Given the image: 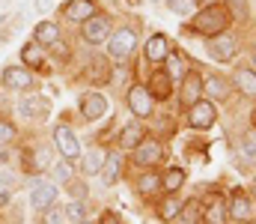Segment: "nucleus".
I'll return each mask as SVG.
<instances>
[{
	"mask_svg": "<svg viewBox=\"0 0 256 224\" xmlns=\"http://www.w3.org/2000/svg\"><path fill=\"white\" fill-rule=\"evenodd\" d=\"M54 203H57V182H51V179H36V182L30 185V206L42 215V212H48Z\"/></svg>",
	"mask_w": 256,
	"mask_h": 224,
	"instance_id": "obj_6",
	"label": "nucleus"
},
{
	"mask_svg": "<svg viewBox=\"0 0 256 224\" xmlns=\"http://www.w3.org/2000/svg\"><path fill=\"white\" fill-rule=\"evenodd\" d=\"M250 197H256V176H254V185H250Z\"/></svg>",
	"mask_w": 256,
	"mask_h": 224,
	"instance_id": "obj_42",
	"label": "nucleus"
},
{
	"mask_svg": "<svg viewBox=\"0 0 256 224\" xmlns=\"http://www.w3.org/2000/svg\"><path fill=\"white\" fill-rule=\"evenodd\" d=\"M63 212H66V218H68V224L86 221V215H90V209H86V203H84V200H72L68 206H63Z\"/></svg>",
	"mask_w": 256,
	"mask_h": 224,
	"instance_id": "obj_32",
	"label": "nucleus"
},
{
	"mask_svg": "<svg viewBox=\"0 0 256 224\" xmlns=\"http://www.w3.org/2000/svg\"><path fill=\"white\" fill-rule=\"evenodd\" d=\"M230 84L242 96H256V69L254 66H236L232 75H230Z\"/></svg>",
	"mask_w": 256,
	"mask_h": 224,
	"instance_id": "obj_17",
	"label": "nucleus"
},
{
	"mask_svg": "<svg viewBox=\"0 0 256 224\" xmlns=\"http://www.w3.org/2000/svg\"><path fill=\"white\" fill-rule=\"evenodd\" d=\"M126 105L128 111L137 117V120H149L152 117V111H155V99L149 96V90L146 87H140V84H131L126 93Z\"/></svg>",
	"mask_w": 256,
	"mask_h": 224,
	"instance_id": "obj_3",
	"label": "nucleus"
},
{
	"mask_svg": "<svg viewBox=\"0 0 256 224\" xmlns=\"http://www.w3.org/2000/svg\"><path fill=\"white\" fill-rule=\"evenodd\" d=\"M206 48H208V54H212L218 63H230V60L238 54V39L230 36V33H218V36H208Z\"/></svg>",
	"mask_w": 256,
	"mask_h": 224,
	"instance_id": "obj_8",
	"label": "nucleus"
},
{
	"mask_svg": "<svg viewBox=\"0 0 256 224\" xmlns=\"http://www.w3.org/2000/svg\"><path fill=\"white\" fill-rule=\"evenodd\" d=\"M167 54H170V39L164 33H152L149 42H146V60L161 63V60H167Z\"/></svg>",
	"mask_w": 256,
	"mask_h": 224,
	"instance_id": "obj_19",
	"label": "nucleus"
},
{
	"mask_svg": "<svg viewBox=\"0 0 256 224\" xmlns=\"http://www.w3.org/2000/svg\"><path fill=\"white\" fill-rule=\"evenodd\" d=\"M226 218H232V221H254V197L236 191L230 206H226Z\"/></svg>",
	"mask_w": 256,
	"mask_h": 224,
	"instance_id": "obj_16",
	"label": "nucleus"
},
{
	"mask_svg": "<svg viewBox=\"0 0 256 224\" xmlns=\"http://www.w3.org/2000/svg\"><path fill=\"white\" fill-rule=\"evenodd\" d=\"M146 90H149V96H152L155 102H167V99L173 96V78L164 72V69H155V72L149 75Z\"/></svg>",
	"mask_w": 256,
	"mask_h": 224,
	"instance_id": "obj_13",
	"label": "nucleus"
},
{
	"mask_svg": "<svg viewBox=\"0 0 256 224\" xmlns=\"http://www.w3.org/2000/svg\"><path fill=\"white\" fill-rule=\"evenodd\" d=\"M108 114V99L102 93H86L80 96V117L84 120H102Z\"/></svg>",
	"mask_w": 256,
	"mask_h": 224,
	"instance_id": "obj_18",
	"label": "nucleus"
},
{
	"mask_svg": "<svg viewBox=\"0 0 256 224\" xmlns=\"http://www.w3.org/2000/svg\"><path fill=\"white\" fill-rule=\"evenodd\" d=\"M104 149L92 147L86 149V152H80V170H84V176H96L98 170H102V164H104Z\"/></svg>",
	"mask_w": 256,
	"mask_h": 224,
	"instance_id": "obj_21",
	"label": "nucleus"
},
{
	"mask_svg": "<svg viewBox=\"0 0 256 224\" xmlns=\"http://www.w3.org/2000/svg\"><path fill=\"white\" fill-rule=\"evenodd\" d=\"M0 81H3L6 90H21V93H27V90H33L36 75L30 72L27 66H6L3 75H0Z\"/></svg>",
	"mask_w": 256,
	"mask_h": 224,
	"instance_id": "obj_11",
	"label": "nucleus"
},
{
	"mask_svg": "<svg viewBox=\"0 0 256 224\" xmlns=\"http://www.w3.org/2000/svg\"><path fill=\"white\" fill-rule=\"evenodd\" d=\"M214 123H218V108H214V102L200 99V102H194L191 108H188V126H191V129L206 132V129H212Z\"/></svg>",
	"mask_w": 256,
	"mask_h": 224,
	"instance_id": "obj_7",
	"label": "nucleus"
},
{
	"mask_svg": "<svg viewBox=\"0 0 256 224\" xmlns=\"http://www.w3.org/2000/svg\"><path fill=\"white\" fill-rule=\"evenodd\" d=\"M226 9H230V15H232L236 21H248V15H250L248 0H226Z\"/></svg>",
	"mask_w": 256,
	"mask_h": 224,
	"instance_id": "obj_33",
	"label": "nucleus"
},
{
	"mask_svg": "<svg viewBox=\"0 0 256 224\" xmlns=\"http://www.w3.org/2000/svg\"><path fill=\"white\" fill-rule=\"evenodd\" d=\"M80 36H84L86 45H102V42H108V36H110V15L96 12L92 18H86L84 27H80Z\"/></svg>",
	"mask_w": 256,
	"mask_h": 224,
	"instance_id": "obj_5",
	"label": "nucleus"
},
{
	"mask_svg": "<svg viewBox=\"0 0 256 224\" xmlns=\"http://www.w3.org/2000/svg\"><path fill=\"white\" fill-rule=\"evenodd\" d=\"M250 63H254V69H256V45L250 48Z\"/></svg>",
	"mask_w": 256,
	"mask_h": 224,
	"instance_id": "obj_41",
	"label": "nucleus"
},
{
	"mask_svg": "<svg viewBox=\"0 0 256 224\" xmlns=\"http://www.w3.org/2000/svg\"><path fill=\"white\" fill-rule=\"evenodd\" d=\"M74 224H90V218H86V221H74Z\"/></svg>",
	"mask_w": 256,
	"mask_h": 224,
	"instance_id": "obj_43",
	"label": "nucleus"
},
{
	"mask_svg": "<svg viewBox=\"0 0 256 224\" xmlns=\"http://www.w3.org/2000/svg\"><path fill=\"white\" fill-rule=\"evenodd\" d=\"M236 224H254V221H236Z\"/></svg>",
	"mask_w": 256,
	"mask_h": 224,
	"instance_id": "obj_44",
	"label": "nucleus"
},
{
	"mask_svg": "<svg viewBox=\"0 0 256 224\" xmlns=\"http://www.w3.org/2000/svg\"><path fill=\"white\" fill-rule=\"evenodd\" d=\"M33 42H39L42 48H54L60 42V27L54 21H39L33 30Z\"/></svg>",
	"mask_w": 256,
	"mask_h": 224,
	"instance_id": "obj_20",
	"label": "nucleus"
},
{
	"mask_svg": "<svg viewBox=\"0 0 256 224\" xmlns=\"http://www.w3.org/2000/svg\"><path fill=\"white\" fill-rule=\"evenodd\" d=\"M202 221V209L200 203L191 200V203H182V212H179V224H200Z\"/></svg>",
	"mask_w": 256,
	"mask_h": 224,
	"instance_id": "obj_31",
	"label": "nucleus"
},
{
	"mask_svg": "<svg viewBox=\"0 0 256 224\" xmlns=\"http://www.w3.org/2000/svg\"><path fill=\"white\" fill-rule=\"evenodd\" d=\"M102 224H122V218H120L116 212H110V209H108V212L102 215Z\"/></svg>",
	"mask_w": 256,
	"mask_h": 224,
	"instance_id": "obj_39",
	"label": "nucleus"
},
{
	"mask_svg": "<svg viewBox=\"0 0 256 224\" xmlns=\"http://www.w3.org/2000/svg\"><path fill=\"white\" fill-rule=\"evenodd\" d=\"M202 93H206V99L208 102H226L230 99V78H224V75H206L202 78Z\"/></svg>",
	"mask_w": 256,
	"mask_h": 224,
	"instance_id": "obj_14",
	"label": "nucleus"
},
{
	"mask_svg": "<svg viewBox=\"0 0 256 224\" xmlns=\"http://www.w3.org/2000/svg\"><path fill=\"white\" fill-rule=\"evenodd\" d=\"M120 173H122V158H120L116 152L104 155V164H102V170H98L102 182H104V185H114V182L120 179Z\"/></svg>",
	"mask_w": 256,
	"mask_h": 224,
	"instance_id": "obj_22",
	"label": "nucleus"
},
{
	"mask_svg": "<svg viewBox=\"0 0 256 224\" xmlns=\"http://www.w3.org/2000/svg\"><path fill=\"white\" fill-rule=\"evenodd\" d=\"M202 99V75L200 72H191L182 78V90H179V105L182 108H191L194 102H200Z\"/></svg>",
	"mask_w": 256,
	"mask_h": 224,
	"instance_id": "obj_12",
	"label": "nucleus"
},
{
	"mask_svg": "<svg viewBox=\"0 0 256 224\" xmlns=\"http://www.w3.org/2000/svg\"><path fill=\"white\" fill-rule=\"evenodd\" d=\"M143 138H146V129H143L140 123H128L126 129L120 132V147H122V149H128V152H131V149L137 147V144H140Z\"/></svg>",
	"mask_w": 256,
	"mask_h": 224,
	"instance_id": "obj_24",
	"label": "nucleus"
},
{
	"mask_svg": "<svg viewBox=\"0 0 256 224\" xmlns=\"http://www.w3.org/2000/svg\"><path fill=\"white\" fill-rule=\"evenodd\" d=\"M134 48H137V30H131V27H120L108 36V54L116 57V60L131 57Z\"/></svg>",
	"mask_w": 256,
	"mask_h": 224,
	"instance_id": "obj_4",
	"label": "nucleus"
},
{
	"mask_svg": "<svg viewBox=\"0 0 256 224\" xmlns=\"http://www.w3.org/2000/svg\"><path fill=\"white\" fill-rule=\"evenodd\" d=\"M134 185H137V191H140V194H146V197H149V194H155V191L161 188V173H158V170H146L143 176H137V182H134Z\"/></svg>",
	"mask_w": 256,
	"mask_h": 224,
	"instance_id": "obj_26",
	"label": "nucleus"
},
{
	"mask_svg": "<svg viewBox=\"0 0 256 224\" xmlns=\"http://www.w3.org/2000/svg\"><path fill=\"white\" fill-rule=\"evenodd\" d=\"M179 212H182V200H179L176 194H167V197L158 203V221H164V224L176 221Z\"/></svg>",
	"mask_w": 256,
	"mask_h": 224,
	"instance_id": "obj_23",
	"label": "nucleus"
},
{
	"mask_svg": "<svg viewBox=\"0 0 256 224\" xmlns=\"http://www.w3.org/2000/svg\"><path fill=\"white\" fill-rule=\"evenodd\" d=\"M18 114L21 117H27V120H48V114H51V102L45 99V96H39V93H24L21 96V102H18Z\"/></svg>",
	"mask_w": 256,
	"mask_h": 224,
	"instance_id": "obj_9",
	"label": "nucleus"
},
{
	"mask_svg": "<svg viewBox=\"0 0 256 224\" xmlns=\"http://www.w3.org/2000/svg\"><path fill=\"white\" fill-rule=\"evenodd\" d=\"M96 12H98V9H96L92 0H68V3H63V18L72 21V24H84V21L92 18Z\"/></svg>",
	"mask_w": 256,
	"mask_h": 224,
	"instance_id": "obj_15",
	"label": "nucleus"
},
{
	"mask_svg": "<svg viewBox=\"0 0 256 224\" xmlns=\"http://www.w3.org/2000/svg\"><path fill=\"white\" fill-rule=\"evenodd\" d=\"M230 21H232V15H230V9L226 6H206V9H200L196 15H194L191 27L196 33H202V36H218V33H224L226 27H230Z\"/></svg>",
	"mask_w": 256,
	"mask_h": 224,
	"instance_id": "obj_1",
	"label": "nucleus"
},
{
	"mask_svg": "<svg viewBox=\"0 0 256 224\" xmlns=\"http://www.w3.org/2000/svg\"><path fill=\"white\" fill-rule=\"evenodd\" d=\"M182 185H185V170H182V167H167V170L161 173V188H164L167 194H176Z\"/></svg>",
	"mask_w": 256,
	"mask_h": 224,
	"instance_id": "obj_25",
	"label": "nucleus"
},
{
	"mask_svg": "<svg viewBox=\"0 0 256 224\" xmlns=\"http://www.w3.org/2000/svg\"><path fill=\"white\" fill-rule=\"evenodd\" d=\"M238 155L244 161H256V129H250L248 135H242L238 141Z\"/></svg>",
	"mask_w": 256,
	"mask_h": 224,
	"instance_id": "obj_29",
	"label": "nucleus"
},
{
	"mask_svg": "<svg viewBox=\"0 0 256 224\" xmlns=\"http://www.w3.org/2000/svg\"><path fill=\"white\" fill-rule=\"evenodd\" d=\"M131 161H134L137 167H146V170L158 167V164L164 161V147H161V141H155V138H143L137 147L131 149Z\"/></svg>",
	"mask_w": 256,
	"mask_h": 224,
	"instance_id": "obj_2",
	"label": "nucleus"
},
{
	"mask_svg": "<svg viewBox=\"0 0 256 224\" xmlns=\"http://www.w3.org/2000/svg\"><path fill=\"white\" fill-rule=\"evenodd\" d=\"M54 147H57V152L63 155L66 161H78L80 158V144H78L72 126H66V123L54 126Z\"/></svg>",
	"mask_w": 256,
	"mask_h": 224,
	"instance_id": "obj_10",
	"label": "nucleus"
},
{
	"mask_svg": "<svg viewBox=\"0 0 256 224\" xmlns=\"http://www.w3.org/2000/svg\"><path fill=\"white\" fill-rule=\"evenodd\" d=\"M194 3H200V9H206V6H218L220 0H194Z\"/></svg>",
	"mask_w": 256,
	"mask_h": 224,
	"instance_id": "obj_40",
	"label": "nucleus"
},
{
	"mask_svg": "<svg viewBox=\"0 0 256 224\" xmlns=\"http://www.w3.org/2000/svg\"><path fill=\"white\" fill-rule=\"evenodd\" d=\"M164 72L170 75V78H185V75H188L185 57H182L179 51H170V54H167V69H164Z\"/></svg>",
	"mask_w": 256,
	"mask_h": 224,
	"instance_id": "obj_28",
	"label": "nucleus"
},
{
	"mask_svg": "<svg viewBox=\"0 0 256 224\" xmlns=\"http://www.w3.org/2000/svg\"><path fill=\"white\" fill-rule=\"evenodd\" d=\"M45 60V48L39 45V42H27L24 48H21V63L24 66H39Z\"/></svg>",
	"mask_w": 256,
	"mask_h": 224,
	"instance_id": "obj_27",
	"label": "nucleus"
},
{
	"mask_svg": "<svg viewBox=\"0 0 256 224\" xmlns=\"http://www.w3.org/2000/svg\"><path fill=\"white\" fill-rule=\"evenodd\" d=\"M254 129H256V111H254Z\"/></svg>",
	"mask_w": 256,
	"mask_h": 224,
	"instance_id": "obj_45",
	"label": "nucleus"
},
{
	"mask_svg": "<svg viewBox=\"0 0 256 224\" xmlns=\"http://www.w3.org/2000/svg\"><path fill=\"white\" fill-rule=\"evenodd\" d=\"M202 221L206 224H224L226 221V206H224V203H208V206H202Z\"/></svg>",
	"mask_w": 256,
	"mask_h": 224,
	"instance_id": "obj_30",
	"label": "nucleus"
},
{
	"mask_svg": "<svg viewBox=\"0 0 256 224\" xmlns=\"http://www.w3.org/2000/svg\"><path fill=\"white\" fill-rule=\"evenodd\" d=\"M18 138V132H15V126L9 123V120H0V147H6V144H12Z\"/></svg>",
	"mask_w": 256,
	"mask_h": 224,
	"instance_id": "obj_34",
	"label": "nucleus"
},
{
	"mask_svg": "<svg viewBox=\"0 0 256 224\" xmlns=\"http://www.w3.org/2000/svg\"><path fill=\"white\" fill-rule=\"evenodd\" d=\"M54 179L57 182H72V161H57L54 164Z\"/></svg>",
	"mask_w": 256,
	"mask_h": 224,
	"instance_id": "obj_35",
	"label": "nucleus"
},
{
	"mask_svg": "<svg viewBox=\"0 0 256 224\" xmlns=\"http://www.w3.org/2000/svg\"><path fill=\"white\" fill-rule=\"evenodd\" d=\"M167 6H170L176 15H188L194 9V0H167Z\"/></svg>",
	"mask_w": 256,
	"mask_h": 224,
	"instance_id": "obj_36",
	"label": "nucleus"
},
{
	"mask_svg": "<svg viewBox=\"0 0 256 224\" xmlns=\"http://www.w3.org/2000/svg\"><path fill=\"white\" fill-rule=\"evenodd\" d=\"M12 188H15V173L12 170H0V194H6Z\"/></svg>",
	"mask_w": 256,
	"mask_h": 224,
	"instance_id": "obj_37",
	"label": "nucleus"
},
{
	"mask_svg": "<svg viewBox=\"0 0 256 224\" xmlns=\"http://www.w3.org/2000/svg\"><path fill=\"white\" fill-rule=\"evenodd\" d=\"M42 215H45V224H63V218H66L63 209H54V206L48 212H42Z\"/></svg>",
	"mask_w": 256,
	"mask_h": 224,
	"instance_id": "obj_38",
	"label": "nucleus"
}]
</instances>
